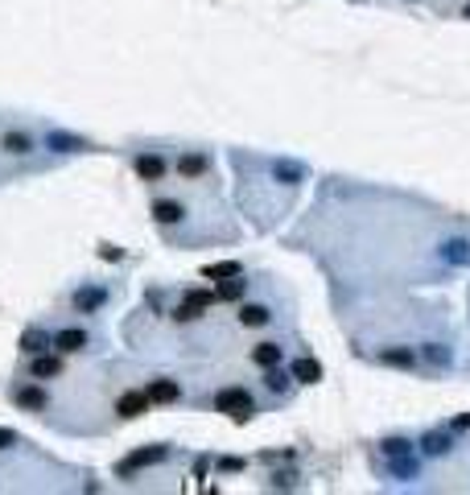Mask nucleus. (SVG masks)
<instances>
[{"mask_svg": "<svg viewBox=\"0 0 470 495\" xmlns=\"http://www.w3.org/2000/svg\"><path fill=\"white\" fill-rule=\"evenodd\" d=\"M215 408H219V413H232L235 421H248V417L256 413V401H252L243 388H223V392L215 397Z\"/></svg>", "mask_w": 470, "mask_h": 495, "instance_id": "f257e3e1", "label": "nucleus"}, {"mask_svg": "<svg viewBox=\"0 0 470 495\" xmlns=\"http://www.w3.org/2000/svg\"><path fill=\"white\" fill-rule=\"evenodd\" d=\"M165 446H144V450H137V454H128L124 462H120V475H137L141 466H153V462H161L165 458Z\"/></svg>", "mask_w": 470, "mask_h": 495, "instance_id": "f03ea898", "label": "nucleus"}, {"mask_svg": "<svg viewBox=\"0 0 470 495\" xmlns=\"http://www.w3.org/2000/svg\"><path fill=\"white\" fill-rule=\"evenodd\" d=\"M149 405H153L149 392H124V397L116 401V413H120V417H141V413H149Z\"/></svg>", "mask_w": 470, "mask_h": 495, "instance_id": "7ed1b4c3", "label": "nucleus"}, {"mask_svg": "<svg viewBox=\"0 0 470 495\" xmlns=\"http://www.w3.org/2000/svg\"><path fill=\"white\" fill-rule=\"evenodd\" d=\"M54 347H58V351H83V347H87V330H79V326L58 330V334H54Z\"/></svg>", "mask_w": 470, "mask_h": 495, "instance_id": "20e7f679", "label": "nucleus"}, {"mask_svg": "<svg viewBox=\"0 0 470 495\" xmlns=\"http://www.w3.org/2000/svg\"><path fill=\"white\" fill-rule=\"evenodd\" d=\"M289 376L301 380V384H318V380H322V363L318 360H297L293 367H289Z\"/></svg>", "mask_w": 470, "mask_h": 495, "instance_id": "39448f33", "label": "nucleus"}, {"mask_svg": "<svg viewBox=\"0 0 470 495\" xmlns=\"http://www.w3.org/2000/svg\"><path fill=\"white\" fill-rule=\"evenodd\" d=\"M46 145L50 149H58V153H83V149H91L87 140H79V136H70V133H50Z\"/></svg>", "mask_w": 470, "mask_h": 495, "instance_id": "423d86ee", "label": "nucleus"}, {"mask_svg": "<svg viewBox=\"0 0 470 495\" xmlns=\"http://www.w3.org/2000/svg\"><path fill=\"white\" fill-rule=\"evenodd\" d=\"M137 174H141L144 182H157L165 174V161H161L157 153H141V157H137Z\"/></svg>", "mask_w": 470, "mask_h": 495, "instance_id": "0eeeda50", "label": "nucleus"}, {"mask_svg": "<svg viewBox=\"0 0 470 495\" xmlns=\"http://www.w3.org/2000/svg\"><path fill=\"white\" fill-rule=\"evenodd\" d=\"M144 392L153 397V405H169V401H178V384H174V380H153Z\"/></svg>", "mask_w": 470, "mask_h": 495, "instance_id": "6e6552de", "label": "nucleus"}, {"mask_svg": "<svg viewBox=\"0 0 470 495\" xmlns=\"http://www.w3.org/2000/svg\"><path fill=\"white\" fill-rule=\"evenodd\" d=\"M29 371H33V380H54V376L62 371V360H58V355H38Z\"/></svg>", "mask_w": 470, "mask_h": 495, "instance_id": "1a4fd4ad", "label": "nucleus"}, {"mask_svg": "<svg viewBox=\"0 0 470 495\" xmlns=\"http://www.w3.org/2000/svg\"><path fill=\"white\" fill-rule=\"evenodd\" d=\"M46 347H54V343H50L42 330H25V334H21V351H25V355H42Z\"/></svg>", "mask_w": 470, "mask_h": 495, "instance_id": "9d476101", "label": "nucleus"}, {"mask_svg": "<svg viewBox=\"0 0 470 495\" xmlns=\"http://www.w3.org/2000/svg\"><path fill=\"white\" fill-rule=\"evenodd\" d=\"M379 363H388V367H413L417 363V351H409V347H392V351H384Z\"/></svg>", "mask_w": 470, "mask_h": 495, "instance_id": "9b49d317", "label": "nucleus"}, {"mask_svg": "<svg viewBox=\"0 0 470 495\" xmlns=\"http://www.w3.org/2000/svg\"><path fill=\"white\" fill-rule=\"evenodd\" d=\"M17 405L42 413V408H46V392H42V388H17Z\"/></svg>", "mask_w": 470, "mask_h": 495, "instance_id": "f8f14e48", "label": "nucleus"}, {"mask_svg": "<svg viewBox=\"0 0 470 495\" xmlns=\"http://www.w3.org/2000/svg\"><path fill=\"white\" fill-rule=\"evenodd\" d=\"M252 363H260V367H277V363H281V347H277V343H260V347L252 351Z\"/></svg>", "mask_w": 470, "mask_h": 495, "instance_id": "ddd939ff", "label": "nucleus"}, {"mask_svg": "<svg viewBox=\"0 0 470 495\" xmlns=\"http://www.w3.org/2000/svg\"><path fill=\"white\" fill-rule=\"evenodd\" d=\"M99 306H103V289H79L75 293V310L87 314V310H99Z\"/></svg>", "mask_w": 470, "mask_h": 495, "instance_id": "4468645a", "label": "nucleus"}, {"mask_svg": "<svg viewBox=\"0 0 470 495\" xmlns=\"http://www.w3.org/2000/svg\"><path fill=\"white\" fill-rule=\"evenodd\" d=\"M239 265H235V260H223V265H206V269H202V276H211V281H227V276H239Z\"/></svg>", "mask_w": 470, "mask_h": 495, "instance_id": "2eb2a0df", "label": "nucleus"}, {"mask_svg": "<svg viewBox=\"0 0 470 495\" xmlns=\"http://www.w3.org/2000/svg\"><path fill=\"white\" fill-rule=\"evenodd\" d=\"M0 145H4V153H17V157L33 149V145H29V136H25V133H4V140H0Z\"/></svg>", "mask_w": 470, "mask_h": 495, "instance_id": "dca6fc26", "label": "nucleus"}, {"mask_svg": "<svg viewBox=\"0 0 470 495\" xmlns=\"http://www.w3.org/2000/svg\"><path fill=\"white\" fill-rule=\"evenodd\" d=\"M178 170H182V178H198V174L206 170V157H202V153H190V157L178 161Z\"/></svg>", "mask_w": 470, "mask_h": 495, "instance_id": "f3484780", "label": "nucleus"}, {"mask_svg": "<svg viewBox=\"0 0 470 495\" xmlns=\"http://www.w3.org/2000/svg\"><path fill=\"white\" fill-rule=\"evenodd\" d=\"M153 215H157V223H178L186 211H182L178 202H157V207H153Z\"/></svg>", "mask_w": 470, "mask_h": 495, "instance_id": "a211bd4d", "label": "nucleus"}, {"mask_svg": "<svg viewBox=\"0 0 470 495\" xmlns=\"http://www.w3.org/2000/svg\"><path fill=\"white\" fill-rule=\"evenodd\" d=\"M215 297H219V302H239V297H243V281L227 276V281H223V285L215 289Z\"/></svg>", "mask_w": 470, "mask_h": 495, "instance_id": "6ab92c4d", "label": "nucleus"}, {"mask_svg": "<svg viewBox=\"0 0 470 495\" xmlns=\"http://www.w3.org/2000/svg\"><path fill=\"white\" fill-rule=\"evenodd\" d=\"M239 322H243V326H264V322H268V310H264V306H243V310H239Z\"/></svg>", "mask_w": 470, "mask_h": 495, "instance_id": "aec40b11", "label": "nucleus"}, {"mask_svg": "<svg viewBox=\"0 0 470 495\" xmlns=\"http://www.w3.org/2000/svg\"><path fill=\"white\" fill-rule=\"evenodd\" d=\"M446 260H458V265H467V260H470V244H462V239L446 244Z\"/></svg>", "mask_w": 470, "mask_h": 495, "instance_id": "412c9836", "label": "nucleus"}, {"mask_svg": "<svg viewBox=\"0 0 470 495\" xmlns=\"http://www.w3.org/2000/svg\"><path fill=\"white\" fill-rule=\"evenodd\" d=\"M421 446H425V454H446L450 450V438H446V434H429Z\"/></svg>", "mask_w": 470, "mask_h": 495, "instance_id": "4be33fe9", "label": "nucleus"}, {"mask_svg": "<svg viewBox=\"0 0 470 495\" xmlns=\"http://www.w3.org/2000/svg\"><path fill=\"white\" fill-rule=\"evenodd\" d=\"M198 314H202V306H194V302H182V306L174 310V318H178V322H194Z\"/></svg>", "mask_w": 470, "mask_h": 495, "instance_id": "5701e85b", "label": "nucleus"}, {"mask_svg": "<svg viewBox=\"0 0 470 495\" xmlns=\"http://www.w3.org/2000/svg\"><path fill=\"white\" fill-rule=\"evenodd\" d=\"M425 360H429V363H437V367H446V363H450V355H446V351H441L437 343H429V347H425Z\"/></svg>", "mask_w": 470, "mask_h": 495, "instance_id": "b1692460", "label": "nucleus"}, {"mask_svg": "<svg viewBox=\"0 0 470 495\" xmlns=\"http://www.w3.org/2000/svg\"><path fill=\"white\" fill-rule=\"evenodd\" d=\"M186 302H194V306H202V310H206V306H211V302H219V297H215V293H206V289H194V293H186Z\"/></svg>", "mask_w": 470, "mask_h": 495, "instance_id": "393cba45", "label": "nucleus"}, {"mask_svg": "<svg viewBox=\"0 0 470 495\" xmlns=\"http://www.w3.org/2000/svg\"><path fill=\"white\" fill-rule=\"evenodd\" d=\"M277 178H281V182H297V178H301V170H297V165H285V161H281V165H277Z\"/></svg>", "mask_w": 470, "mask_h": 495, "instance_id": "a878e982", "label": "nucleus"}, {"mask_svg": "<svg viewBox=\"0 0 470 495\" xmlns=\"http://www.w3.org/2000/svg\"><path fill=\"white\" fill-rule=\"evenodd\" d=\"M268 388L281 392V388H285V371H273V367H268Z\"/></svg>", "mask_w": 470, "mask_h": 495, "instance_id": "bb28decb", "label": "nucleus"}, {"mask_svg": "<svg viewBox=\"0 0 470 495\" xmlns=\"http://www.w3.org/2000/svg\"><path fill=\"white\" fill-rule=\"evenodd\" d=\"M239 466H243L239 458H219V471H239Z\"/></svg>", "mask_w": 470, "mask_h": 495, "instance_id": "cd10ccee", "label": "nucleus"}, {"mask_svg": "<svg viewBox=\"0 0 470 495\" xmlns=\"http://www.w3.org/2000/svg\"><path fill=\"white\" fill-rule=\"evenodd\" d=\"M13 442H17V434H13V429H0V450H4V446H13Z\"/></svg>", "mask_w": 470, "mask_h": 495, "instance_id": "c85d7f7f", "label": "nucleus"}, {"mask_svg": "<svg viewBox=\"0 0 470 495\" xmlns=\"http://www.w3.org/2000/svg\"><path fill=\"white\" fill-rule=\"evenodd\" d=\"M454 425H458V429H470V413H467V417H458Z\"/></svg>", "mask_w": 470, "mask_h": 495, "instance_id": "c756f323", "label": "nucleus"}, {"mask_svg": "<svg viewBox=\"0 0 470 495\" xmlns=\"http://www.w3.org/2000/svg\"><path fill=\"white\" fill-rule=\"evenodd\" d=\"M467 17H470V8H467Z\"/></svg>", "mask_w": 470, "mask_h": 495, "instance_id": "7c9ffc66", "label": "nucleus"}]
</instances>
